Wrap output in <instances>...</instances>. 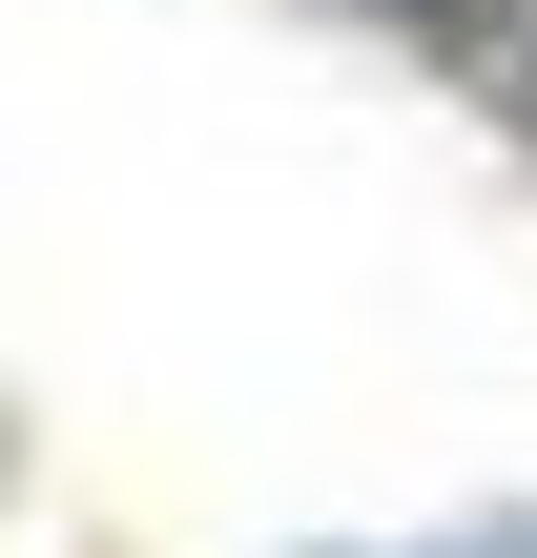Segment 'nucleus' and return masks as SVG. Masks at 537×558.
I'll return each instance as SVG.
<instances>
[{"label": "nucleus", "instance_id": "f257e3e1", "mask_svg": "<svg viewBox=\"0 0 537 558\" xmlns=\"http://www.w3.org/2000/svg\"><path fill=\"white\" fill-rule=\"evenodd\" d=\"M476 558H537V538H476Z\"/></svg>", "mask_w": 537, "mask_h": 558}]
</instances>
